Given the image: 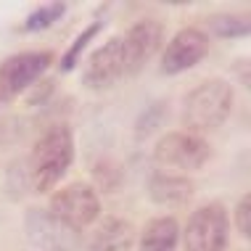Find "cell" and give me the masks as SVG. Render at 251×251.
Masks as SVG:
<instances>
[{
    "mask_svg": "<svg viewBox=\"0 0 251 251\" xmlns=\"http://www.w3.org/2000/svg\"><path fill=\"white\" fill-rule=\"evenodd\" d=\"M74 161V138L66 125H56L37 138L29 153V180L37 193H50Z\"/></svg>",
    "mask_w": 251,
    "mask_h": 251,
    "instance_id": "1",
    "label": "cell"
},
{
    "mask_svg": "<svg viewBox=\"0 0 251 251\" xmlns=\"http://www.w3.org/2000/svg\"><path fill=\"white\" fill-rule=\"evenodd\" d=\"M233 108V87L225 79H206L193 87L182 106V122L188 132H203L225 125Z\"/></svg>",
    "mask_w": 251,
    "mask_h": 251,
    "instance_id": "2",
    "label": "cell"
},
{
    "mask_svg": "<svg viewBox=\"0 0 251 251\" xmlns=\"http://www.w3.org/2000/svg\"><path fill=\"white\" fill-rule=\"evenodd\" d=\"M53 220H58L64 227L74 230H85L87 225L98 220V212H100V201H98V193L93 185L87 182H72V185L61 188L50 196V203L45 209Z\"/></svg>",
    "mask_w": 251,
    "mask_h": 251,
    "instance_id": "3",
    "label": "cell"
},
{
    "mask_svg": "<svg viewBox=\"0 0 251 251\" xmlns=\"http://www.w3.org/2000/svg\"><path fill=\"white\" fill-rule=\"evenodd\" d=\"M230 220L222 203H206L188 217L182 230L185 251H225Z\"/></svg>",
    "mask_w": 251,
    "mask_h": 251,
    "instance_id": "4",
    "label": "cell"
},
{
    "mask_svg": "<svg viewBox=\"0 0 251 251\" xmlns=\"http://www.w3.org/2000/svg\"><path fill=\"white\" fill-rule=\"evenodd\" d=\"M53 53L48 50H24L13 53L0 64V100H13L19 93L32 87L50 69Z\"/></svg>",
    "mask_w": 251,
    "mask_h": 251,
    "instance_id": "5",
    "label": "cell"
},
{
    "mask_svg": "<svg viewBox=\"0 0 251 251\" xmlns=\"http://www.w3.org/2000/svg\"><path fill=\"white\" fill-rule=\"evenodd\" d=\"M212 156L209 143L196 132L180 130V132H167L161 140H156L153 159L156 164H164L172 169H201Z\"/></svg>",
    "mask_w": 251,
    "mask_h": 251,
    "instance_id": "6",
    "label": "cell"
},
{
    "mask_svg": "<svg viewBox=\"0 0 251 251\" xmlns=\"http://www.w3.org/2000/svg\"><path fill=\"white\" fill-rule=\"evenodd\" d=\"M161 45V24L153 19H140L119 37V50L125 61V77L138 74L156 56Z\"/></svg>",
    "mask_w": 251,
    "mask_h": 251,
    "instance_id": "7",
    "label": "cell"
},
{
    "mask_svg": "<svg viewBox=\"0 0 251 251\" xmlns=\"http://www.w3.org/2000/svg\"><path fill=\"white\" fill-rule=\"evenodd\" d=\"M209 53V37L206 32L196 29V26H185L177 35L169 40V45L161 53V72L164 74H180L191 66L201 64Z\"/></svg>",
    "mask_w": 251,
    "mask_h": 251,
    "instance_id": "8",
    "label": "cell"
},
{
    "mask_svg": "<svg viewBox=\"0 0 251 251\" xmlns=\"http://www.w3.org/2000/svg\"><path fill=\"white\" fill-rule=\"evenodd\" d=\"M26 235L40 251H72L79 243V233L64 227L45 209H32L26 214Z\"/></svg>",
    "mask_w": 251,
    "mask_h": 251,
    "instance_id": "9",
    "label": "cell"
},
{
    "mask_svg": "<svg viewBox=\"0 0 251 251\" xmlns=\"http://www.w3.org/2000/svg\"><path fill=\"white\" fill-rule=\"evenodd\" d=\"M125 77V61H122V50H119V37L108 40L90 56L82 74V82L87 87H108Z\"/></svg>",
    "mask_w": 251,
    "mask_h": 251,
    "instance_id": "10",
    "label": "cell"
},
{
    "mask_svg": "<svg viewBox=\"0 0 251 251\" xmlns=\"http://www.w3.org/2000/svg\"><path fill=\"white\" fill-rule=\"evenodd\" d=\"M135 230L122 217H103L85 238V251H130Z\"/></svg>",
    "mask_w": 251,
    "mask_h": 251,
    "instance_id": "11",
    "label": "cell"
},
{
    "mask_svg": "<svg viewBox=\"0 0 251 251\" xmlns=\"http://www.w3.org/2000/svg\"><path fill=\"white\" fill-rule=\"evenodd\" d=\"M148 196L161 206H182L193 196V182L177 172L159 169V172H151V177H148Z\"/></svg>",
    "mask_w": 251,
    "mask_h": 251,
    "instance_id": "12",
    "label": "cell"
},
{
    "mask_svg": "<svg viewBox=\"0 0 251 251\" xmlns=\"http://www.w3.org/2000/svg\"><path fill=\"white\" fill-rule=\"evenodd\" d=\"M180 241V225L175 217H156L140 233L138 251H175Z\"/></svg>",
    "mask_w": 251,
    "mask_h": 251,
    "instance_id": "13",
    "label": "cell"
},
{
    "mask_svg": "<svg viewBox=\"0 0 251 251\" xmlns=\"http://www.w3.org/2000/svg\"><path fill=\"white\" fill-rule=\"evenodd\" d=\"M209 29L217 37H246L249 35V19L246 16H235V13H214L209 16Z\"/></svg>",
    "mask_w": 251,
    "mask_h": 251,
    "instance_id": "14",
    "label": "cell"
},
{
    "mask_svg": "<svg viewBox=\"0 0 251 251\" xmlns=\"http://www.w3.org/2000/svg\"><path fill=\"white\" fill-rule=\"evenodd\" d=\"M66 13V3H48V5H40L37 11H32L24 22L26 32H40V29H48L50 24H56L61 16Z\"/></svg>",
    "mask_w": 251,
    "mask_h": 251,
    "instance_id": "15",
    "label": "cell"
},
{
    "mask_svg": "<svg viewBox=\"0 0 251 251\" xmlns=\"http://www.w3.org/2000/svg\"><path fill=\"white\" fill-rule=\"evenodd\" d=\"M98 29H100V22L90 24V26H87V29L82 32V35L77 37V43H74L72 48L64 53V58H61V72H69V69H74V66H77V61H79V53H82V50H85V45H87L93 37L98 35Z\"/></svg>",
    "mask_w": 251,
    "mask_h": 251,
    "instance_id": "16",
    "label": "cell"
},
{
    "mask_svg": "<svg viewBox=\"0 0 251 251\" xmlns=\"http://www.w3.org/2000/svg\"><path fill=\"white\" fill-rule=\"evenodd\" d=\"M235 225H238L243 238H251V196L246 193L235 209Z\"/></svg>",
    "mask_w": 251,
    "mask_h": 251,
    "instance_id": "17",
    "label": "cell"
}]
</instances>
